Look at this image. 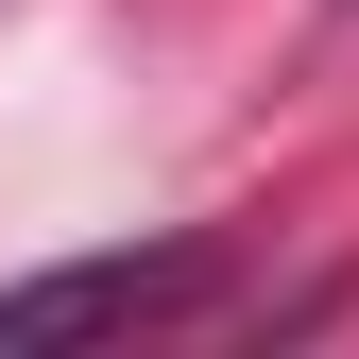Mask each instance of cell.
Returning <instances> with one entry per match:
<instances>
[{"label": "cell", "mask_w": 359, "mask_h": 359, "mask_svg": "<svg viewBox=\"0 0 359 359\" xmlns=\"http://www.w3.org/2000/svg\"><path fill=\"white\" fill-rule=\"evenodd\" d=\"M222 240H154V257H69V274H18L0 291V359L18 342H120V325H171V308H205Z\"/></svg>", "instance_id": "1"}]
</instances>
